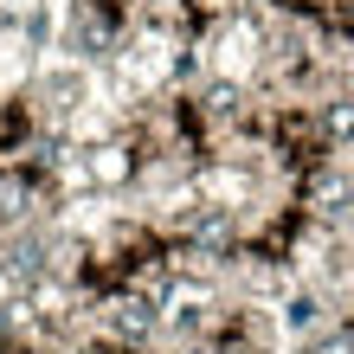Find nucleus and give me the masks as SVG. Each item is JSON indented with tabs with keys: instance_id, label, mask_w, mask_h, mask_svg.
Masks as SVG:
<instances>
[{
	"instance_id": "f257e3e1",
	"label": "nucleus",
	"mask_w": 354,
	"mask_h": 354,
	"mask_svg": "<svg viewBox=\"0 0 354 354\" xmlns=\"http://www.w3.org/2000/svg\"><path fill=\"white\" fill-rule=\"evenodd\" d=\"M322 129H328V142H354V97L328 103V110H322Z\"/></svg>"
}]
</instances>
